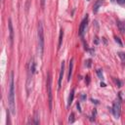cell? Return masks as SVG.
I'll return each instance as SVG.
<instances>
[{"mask_svg": "<svg viewBox=\"0 0 125 125\" xmlns=\"http://www.w3.org/2000/svg\"><path fill=\"white\" fill-rule=\"evenodd\" d=\"M87 1H90V0H87Z\"/></svg>", "mask_w": 125, "mask_h": 125, "instance_id": "24", "label": "cell"}, {"mask_svg": "<svg viewBox=\"0 0 125 125\" xmlns=\"http://www.w3.org/2000/svg\"><path fill=\"white\" fill-rule=\"evenodd\" d=\"M85 65H86V67H87V68H90V67H91V60H87Z\"/></svg>", "mask_w": 125, "mask_h": 125, "instance_id": "17", "label": "cell"}, {"mask_svg": "<svg viewBox=\"0 0 125 125\" xmlns=\"http://www.w3.org/2000/svg\"><path fill=\"white\" fill-rule=\"evenodd\" d=\"M119 57H120L123 61L125 60V54H124V53H119Z\"/></svg>", "mask_w": 125, "mask_h": 125, "instance_id": "19", "label": "cell"}, {"mask_svg": "<svg viewBox=\"0 0 125 125\" xmlns=\"http://www.w3.org/2000/svg\"><path fill=\"white\" fill-rule=\"evenodd\" d=\"M116 2H117L118 4H120V5H123V4L125 3V0H116Z\"/></svg>", "mask_w": 125, "mask_h": 125, "instance_id": "18", "label": "cell"}, {"mask_svg": "<svg viewBox=\"0 0 125 125\" xmlns=\"http://www.w3.org/2000/svg\"><path fill=\"white\" fill-rule=\"evenodd\" d=\"M9 33H10V43L13 45V41H14V29H13V25H12V21L11 19H9Z\"/></svg>", "mask_w": 125, "mask_h": 125, "instance_id": "7", "label": "cell"}, {"mask_svg": "<svg viewBox=\"0 0 125 125\" xmlns=\"http://www.w3.org/2000/svg\"><path fill=\"white\" fill-rule=\"evenodd\" d=\"M104 3V0H97V1L95 2V4H94V7H93V12L94 13H98L99 9L102 7Z\"/></svg>", "mask_w": 125, "mask_h": 125, "instance_id": "8", "label": "cell"}, {"mask_svg": "<svg viewBox=\"0 0 125 125\" xmlns=\"http://www.w3.org/2000/svg\"><path fill=\"white\" fill-rule=\"evenodd\" d=\"M68 122H69V123H73V122H74V113H73V112L70 113L69 118H68Z\"/></svg>", "mask_w": 125, "mask_h": 125, "instance_id": "14", "label": "cell"}, {"mask_svg": "<svg viewBox=\"0 0 125 125\" xmlns=\"http://www.w3.org/2000/svg\"><path fill=\"white\" fill-rule=\"evenodd\" d=\"M62 37H64V30L61 29L60 30V36H59V44H58V49L61 48L62 43Z\"/></svg>", "mask_w": 125, "mask_h": 125, "instance_id": "11", "label": "cell"}, {"mask_svg": "<svg viewBox=\"0 0 125 125\" xmlns=\"http://www.w3.org/2000/svg\"><path fill=\"white\" fill-rule=\"evenodd\" d=\"M8 102L9 108L12 114L16 113V102H15V83H14V72L11 73V79H10V89L8 94Z\"/></svg>", "mask_w": 125, "mask_h": 125, "instance_id": "1", "label": "cell"}, {"mask_svg": "<svg viewBox=\"0 0 125 125\" xmlns=\"http://www.w3.org/2000/svg\"><path fill=\"white\" fill-rule=\"evenodd\" d=\"M38 52L39 55L42 57L44 53V30L41 22L38 23Z\"/></svg>", "mask_w": 125, "mask_h": 125, "instance_id": "2", "label": "cell"}, {"mask_svg": "<svg viewBox=\"0 0 125 125\" xmlns=\"http://www.w3.org/2000/svg\"><path fill=\"white\" fill-rule=\"evenodd\" d=\"M87 24H88V16H86V18L83 20L80 24V26H79V35L80 36H83V34H84Z\"/></svg>", "mask_w": 125, "mask_h": 125, "instance_id": "5", "label": "cell"}, {"mask_svg": "<svg viewBox=\"0 0 125 125\" xmlns=\"http://www.w3.org/2000/svg\"><path fill=\"white\" fill-rule=\"evenodd\" d=\"M115 41H116V42L120 45V46H122V42H121V41H120V38L119 37H117V36H115Z\"/></svg>", "mask_w": 125, "mask_h": 125, "instance_id": "16", "label": "cell"}, {"mask_svg": "<svg viewBox=\"0 0 125 125\" xmlns=\"http://www.w3.org/2000/svg\"><path fill=\"white\" fill-rule=\"evenodd\" d=\"M73 98H74V89H72L69 96H68V106H70L72 101H73Z\"/></svg>", "mask_w": 125, "mask_h": 125, "instance_id": "12", "label": "cell"}, {"mask_svg": "<svg viewBox=\"0 0 125 125\" xmlns=\"http://www.w3.org/2000/svg\"><path fill=\"white\" fill-rule=\"evenodd\" d=\"M40 1H41V7L44 8L45 7V0H40Z\"/></svg>", "mask_w": 125, "mask_h": 125, "instance_id": "20", "label": "cell"}, {"mask_svg": "<svg viewBox=\"0 0 125 125\" xmlns=\"http://www.w3.org/2000/svg\"><path fill=\"white\" fill-rule=\"evenodd\" d=\"M77 109H78V110L81 112V108H80V105H79V104L77 103Z\"/></svg>", "mask_w": 125, "mask_h": 125, "instance_id": "22", "label": "cell"}, {"mask_svg": "<svg viewBox=\"0 0 125 125\" xmlns=\"http://www.w3.org/2000/svg\"><path fill=\"white\" fill-rule=\"evenodd\" d=\"M35 72V62H34V60L31 59L30 61V64H29V76L31 75L32 76V74Z\"/></svg>", "mask_w": 125, "mask_h": 125, "instance_id": "9", "label": "cell"}, {"mask_svg": "<svg viewBox=\"0 0 125 125\" xmlns=\"http://www.w3.org/2000/svg\"><path fill=\"white\" fill-rule=\"evenodd\" d=\"M112 112H113V115L115 116L116 118H119L120 113H121V104H120V100H116L115 102L113 103Z\"/></svg>", "mask_w": 125, "mask_h": 125, "instance_id": "4", "label": "cell"}, {"mask_svg": "<svg viewBox=\"0 0 125 125\" xmlns=\"http://www.w3.org/2000/svg\"><path fill=\"white\" fill-rule=\"evenodd\" d=\"M64 73H65V62H62V66H61V72H60V76H59V81H58V85H59V89L61 88L62 85V80L64 77Z\"/></svg>", "mask_w": 125, "mask_h": 125, "instance_id": "6", "label": "cell"}, {"mask_svg": "<svg viewBox=\"0 0 125 125\" xmlns=\"http://www.w3.org/2000/svg\"><path fill=\"white\" fill-rule=\"evenodd\" d=\"M115 83L117 84V86H118V87H121V82H120L119 80H115Z\"/></svg>", "mask_w": 125, "mask_h": 125, "instance_id": "21", "label": "cell"}, {"mask_svg": "<svg viewBox=\"0 0 125 125\" xmlns=\"http://www.w3.org/2000/svg\"><path fill=\"white\" fill-rule=\"evenodd\" d=\"M101 86H102V87H106V84H105V83H102V82H101Z\"/></svg>", "mask_w": 125, "mask_h": 125, "instance_id": "23", "label": "cell"}, {"mask_svg": "<svg viewBox=\"0 0 125 125\" xmlns=\"http://www.w3.org/2000/svg\"><path fill=\"white\" fill-rule=\"evenodd\" d=\"M117 26L119 28V30L121 31V33H125V26H124V23H121L120 21L117 22Z\"/></svg>", "mask_w": 125, "mask_h": 125, "instance_id": "13", "label": "cell"}, {"mask_svg": "<svg viewBox=\"0 0 125 125\" xmlns=\"http://www.w3.org/2000/svg\"><path fill=\"white\" fill-rule=\"evenodd\" d=\"M97 74H98V76H99L101 79H103V73H102V70H101V69H98V70H97Z\"/></svg>", "mask_w": 125, "mask_h": 125, "instance_id": "15", "label": "cell"}, {"mask_svg": "<svg viewBox=\"0 0 125 125\" xmlns=\"http://www.w3.org/2000/svg\"><path fill=\"white\" fill-rule=\"evenodd\" d=\"M47 94H48V103H49V109L52 110V106H53V95H52V76L49 72L47 75Z\"/></svg>", "mask_w": 125, "mask_h": 125, "instance_id": "3", "label": "cell"}, {"mask_svg": "<svg viewBox=\"0 0 125 125\" xmlns=\"http://www.w3.org/2000/svg\"><path fill=\"white\" fill-rule=\"evenodd\" d=\"M72 69H73V59H71L69 62V68H68V81H70L72 76Z\"/></svg>", "mask_w": 125, "mask_h": 125, "instance_id": "10", "label": "cell"}]
</instances>
